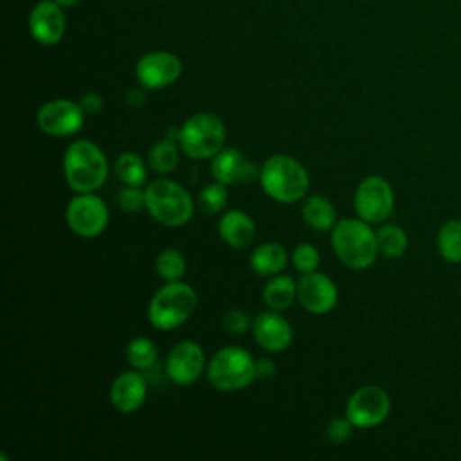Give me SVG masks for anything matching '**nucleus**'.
<instances>
[{"label": "nucleus", "instance_id": "obj_1", "mask_svg": "<svg viewBox=\"0 0 461 461\" xmlns=\"http://www.w3.org/2000/svg\"><path fill=\"white\" fill-rule=\"evenodd\" d=\"M108 158L92 140L72 142L63 153V176L74 193H95L108 178Z\"/></svg>", "mask_w": 461, "mask_h": 461}, {"label": "nucleus", "instance_id": "obj_2", "mask_svg": "<svg viewBox=\"0 0 461 461\" xmlns=\"http://www.w3.org/2000/svg\"><path fill=\"white\" fill-rule=\"evenodd\" d=\"M259 184L274 202L295 203L310 189L306 167L290 155H272L259 167Z\"/></svg>", "mask_w": 461, "mask_h": 461}, {"label": "nucleus", "instance_id": "obj_3", "mask_svg": "<svg viewBox=\"0 0 461 461\" xmlns=\"http://www.w3.org/2000/svg\"><path fill=\"white\" fill-rule=\"evenodd\" d=\"M371 223L362 218H344L331 229V247L339 261L353 270H364L376 261L378 243Z\"/></svg>", "mask_w": 461, "mask_h": 461}, {"label": "nucleus", "instance_id": "obj_4", "mask_svg": "<svg viewBox=\"0 0 461 461\" xmlns=\"http://www.w3.org/2000/svg\"><path fill=\"white\" fill-rule=\"evenodd\" d=\"M198 295L194 288L182 279L166 281L148 303V319L153 328L169 331L182 326L196 310Z\"/></svg>", "mask_w": 461, "mask_h": 461}, {"label": "nucleus", "instance_id": "obj_5", "mask_svg": "<svg viewBox=\"0 0 461 461\" xmlns=\"http://www.w3.org/2000/svg\"><path fill=\"white\" fill-rule=\"evenodd\" d=\"M146 211L166 227L185 225L194 212V202L189 191L176 180L157 178L146 185Z\"/></svg>", "mask_w": 461, "mask_h": 461}, {"label": "nucleus", "instance_id": "obj_6", "mask_svg": "<svg viewBox=\"0 0 461 461\" xmlns=\"http://www.w3.org/2000/svg\"><path fill=\"white\" fill-rule=\"evenodd\" d=\"M209 384L221 393H236L249 387L256 378V358L243 348L225 346L207 362Z\"/></svg>", "mask_w": 461, "mask_h": 461}, {"label": "nucleus", "instance_id": "obj_7", "mask_svg": "<svg viewBox=\"0 0 461 461\" xmlns=\"http://www.w3.org/2000/svg\"><path fill=\"white\" fill-rule=\"evenodd\" d=\"M225 139L227 130L223 121L216 113L198 112L178 126L176 142L189 158L202 160L212 158L218 151H221Z\"/></svg>", "mask_w": 461, "mask_h": 461}, {"label": "nucleus", "instance_id": "obj_8", "mask_svg": "<svg viewBox=\"0 0 461 461\" xmlns=\"http://www.w3.org/2000/svg\"><path fill=\"white\" fill-rule=\"evenodd\" d=\"M65 220L68 229L79 238L101 236L110 221L108 205L95 193H76L67 203Z\"/></svg>", "mask_w": 461, "mask_h": 461}, {"label": "nucleus", "instance_id": "obj_9", "mask_svg": "<svg viewBox=\"0 0 461 461\" xmlns=\"http://www.w3.org/2000/svg\"><path fill=\"white\" fill-rule=\"evenodd\" d=\"M355 212L367 223H382L387 220L394 207V193L391 184L382 176L364 178L353 196Z\"/></svg>", "mask_w": 461, "mask_h": 461}, {"label": "nucleus", "instance_id": "obj_10", "mask_svg": "<svg viewBox=\"0 0 461 461\" xmlns=\"http://www.w3.org/2000/svg\"><path fill=\"white\" fill-rule=\"evenodd\" d=\"M391 411L389 394L378 385L358 387L346 403V416L357 429H371L385 421Z\"/></svg>", "mask_w": 461, "mask_h": 461}, {"label": "nucleus", "instance_id": "obj_11", "mask_svg": "<svg viewBox=\"0 0 461 461\" xmlns=\"http://www.w3.org/2000/svg\"><path fill=\"white\" fill-rule=\"evenodd\" d=\"M85 112L70 99H50L36 112V126L50 137H70L83 128Z\"/></svg>", "mask_w": 461, "mask_h": 461}, {"label": "nucleus", "instance_id": "obj_12", "mask_svg": "<svg viewBox=\"0 0 461 461\" xmlns=\"http://www.w3.org/2000/svg\"><path fill=\"white\" fill-rule=\"evenodd\" d=\"M207 367L205 353L194 340H180L167 353L166 375L176 385L194 384Z\"/></svg>", "mask_w": 461, "mask_h": 461}, {"label": "nucleus", "instance_id": "obj_13", "mask_svg": "<svg viewBox=\"0 0 461 461\" xmlns=\"http://www.w3.org/2000/svg\"><path fill=\"white\" fill-rule=\"evenodd\" d=\"M297 301L299 304L315 315L331 312L339 303V290L331 277L321 272L303 274L297 281Z\"/></svg>", "mask_w": 461, "mask_h": 461}, {"label": "nucleus", "instance_id": "obj_14", "mask_svg": "<svg viewBox=\"0 0 461 461\" xmlns=\"http://www.w3.org/2000/svg\"><path fill=\"white\" fill-rule=\"evenodd\" d=\"M135 74L139 83L144 88H149V90L166 88L180 77L182 61L171 52L155 50V52L144 54L137 61Z\"/></svg>", "mask_w": 461, "mask_h": 461}, {"label": "nucleus", "instance_id": "obj_15", "mask_svg": "<svg viewBox=\"0 0 461 461\" xmlns=\"http://www.w3.org/2000/svg\"><path fill=\"white\" fill-rule=\"evenodd\" d=\"M211 175L225 185L259 180V167L236 148H223L211 158Z\"/></svg>", "mask_w": 461, "mask_h": 461}, {"label": "nucleus", "instance_id": "obj_16", "mask_svg": "<svg viewBox=\"0 0 461 461\" xmlns=\"http://www.w3.org/2000/svg\"><path fill=\"white\" fill-rule=\"evenodd\" d=\"M252 335L254 340L270 353L285 351L294 339L292 324L281 315V312L267 310L254 317L252 322Z\"/></svg>", "mask_w": 461, "mask_h": 461}, {"label": "nucleus", "instance_id": "obj_17", "mask_svg": "<svg viewBox=\"0 0 461 461\" xmlns=\"http://www.w3.org/2000/svg\"><path fill=\"white\" fill-rule=\"evenodd\" d=\"M29 29L32 38L41 45H54L63 38L65 16L58 2H38L29 16Z\"/></svg>", "mask_w": 461, "mask_h": 461}, {"label": "nucleus", "instance_id": "obj_18", "mask_svg": "<svg viewBox=\"0 0 461 461\" xmlns=\"http://www.w3.org/2000/svg\"><path fill=\"white\" fill-rule=\"evenodd\" d=\"M148 394L146 380L137 371H122L110 385V403L122 414L135 412L142 407Z\"/></svg>", "mask_w": 461, "mask_h": 461}, {"label": "nucleus", "instance_id": "obj_19", "mask_svg": "<svg viewBox=\"0 0 461 461\" xmlns=\"http://www.w3.org/2000/svg\"><path fill=\"white\" fill-rule=\"evenodd\" d=\"M218 234L225 245L232 249H247L256 238V223L245 211L230 209L220 216Z\"/></svg>", "mask_w": 461, "mask_h": 461}, {"label": "nucleus", "instance_id": "obj_20", "mask_svg": "<svg viewBox=\"0 0 461 461\" xmlns=\"http://www.w3.org/2000/svg\"><path fill=\"white\" fill-rule=\"evenodd\" d=\"M249 263L258 276L272 277L285 270L288 263V252L285 250L283 245L276 241H265L250 252Z\"/></svg>", "mask_w": 461, "mask_h": 461}, {"label": "nucleus", "instance_id": "obj_21", "mask_svg": "<svg viewBox=\"0 0 461 461\" xmlns=\"http://www.w3.org/2000/svg\"><path fill=\"white\" fill-rule=\"evenodd\" d=\"M301 212L306 225L319 232L331 230L337 223V211L333 203L322 194H312L304 198Z\"/></svg>", "mask_w": 461, "mask_h": 461}, {"label": "nucleus", "instance_id": "obj_22", "mask_svg": "<svg viewBox=\"0 0 461 461\" xmlns=\"http://www.w3.org/2000/svg\"><path fill=\"white\" fill-rule=\"evenodd\" d=\"M297 299V281L290 276H272L263 290V303L268 310H288Z\"/></svg>", "mask_w": 461, "mask_h": 461}, {"label": "nucleus", "instance_id": "obj_23", "mask_svg": "<svg viewBox=\"0 0 461 461\" xmlns=\"http://www.w3.org/2000/svg\"><path fill=\"white\" fill-rule=\"evenodd\" d=\"M113 171L117 180L122 185H135V187H142L146 178H148V169L146 164L142 160L140 155L133 153V151H124L115 158L113 164Z\"/></svg>", "mask_w": 461, "mask_h": 461}, {"label": "nucleus", "instance_id": "obj_24", "mask_svg": "<svg viewBox=\"0 0 461 461\" xmlns=\"http://www.w3.org/2000/svg\"><path fill=\"white\" fill-rule=\"evenodd\" d=\"M178 142H175L173 139H162L158 142H155L149 151H148V164L149 167L158 173V175H167L171 173L180 160V153L176 146Z\"/></svg>", "mask_w": 461, "mask_h": 461}, {"label": "nucleus", "instance_id": "obj_25", "mask_svg": "<svg viewBox=\"0 0 461 461\" xmlns=\"http://www.w3.org/2000/svg\"><path fill=\"white\" fill-rule=\"evenodd\" d=\"M378 252L385 258H400L407 249V234L396 223H385L376 230Z\"/></svg>", "mask_w": 461, "mask_h": 461}, {"label": "nucleus", "instance_id": "obj_26", "mask_svg": "<svg viewBox=\"0 0 461 461\" xmlns=\"http://www.w3.org/2000/svg\"><path fill=\"white\" fill-rule=\"evenodd\" d=\"M438 250L448 263H461V221H447L438 234Z\"/></svg>", "mask_w": 461, "mask_h": 461}, {"label": "nucleus", "instance_id": "obj_27", "mask_svg": "<svg viewBox=\"0 0 461 461\" xmlns=\"http://www.w3.org/2000/svg\"><path fill=\"white\" fill-rule=\"evenodd\" d=\"M157 346L148 337H135L126 346V360L135 369H149L157 364Z\"/></svg>", "mask_w": 461, "mask_h": 461}, {"label": "nucleus", "instance_id": "obj_28", "mask_svg": "<svg viewBox=\"0 0 461 461\" xmlns=\"http://www.w3.org/2000/svg\"><path fill=\"white\" fill-rule=\"evenodd\" d=\"M229 202V185L214 180L211 184H207L200 193H198V198H196V205L198 209L207 214V216H214V214H220L225 205Z\"/></svg>", "mask_w": 461, "mask_h": 461}, {"label": "nucleus", "instance_id": "obj_29", "mask_svg": "<svg viewBox=\"0 0 461 461\" xmlns=\"http://www.w3.org/2000/svg\"><path fill=\"white\" fill-rule=\"evenodd\" d=\"M155 268L160 279L164 281H178L184 277L187 270L185 258L176 249H164L158 252L155 259Z\"/></svg>", "mask_w": 461, "mask_h": 461}, {"label": "nucleus", "instance_id": "obj_30", "mask_svg": "<svg viewBox=\"0 0 461 461\" xmlns=\"http://www.w3.org/2000/svg\"><path fill=\"white\" fill-rule=\"evenodd\" d=\"M321 263V254L312 243H299L292 252V265L297 272H315Z\"/></svg>", "mask_w": 461, "mask_h": 461}, {"label": "nucleus", "instance_id": "obj_31", "mask_svg": "<svg viewBox=\"0 0 461 461\" xmlns=\"http://www.w3.org/2000/svg\"><path fill=\"white\" fill-rule=\"evenodd\" d=\"M117 205L121 211L135 214L146 209V193L140 187L135 185H124L117 194Z\"/></svg>", "mask_w": 461, "mask_h": 461}, {"label": "nucleus", "instance_id": "obj_32", "mask_svg": "<svg viewBox=\"0 0 461 461\" xmlns=\"http://www.w3.org/2000/svg\"><path fill=\"white\" fill-rule=\"evenodd\" d=\"M252 322H254V319L241 308H230L229 312H225L223 321H221L225 331L230 335H241V333L252 330Z\"/></svg>", "mask_w": 461, "mask_h": 461}, {"label": "nucleus", "instance_id": "obj_33", "mask_svg": "<svg viewBox=\"0 0 461 461\" xmlns=\"http://www.w3.org/2000/svg\"><path fill=\"white\" fill-rule=\"evenodd\" d=\"M353 421L348 416H335L326 427V434L333 443H344L353 434Z\"/></svg>", "mask_w": 461, "mask_h": 461}, {"label": "nucleus", "instance_id": "obj_34", "mask_svg": "<svg viewBox=\"0 0 461 461\" xmlns=\"http://www.w3.org/2000/svg\"><path fill=\"white\" fill-rule=\"evenodd\" d=\"M79 104H81L85 115H95V113H99L103 110L104 103H103V97L97 92H88V94H85L81 97Z\"/></svg>", "mask_w": 461, "mask_h": 461}, {"label": "nucleus", "instance_id": "obj_35", "mask_svg": "<svg viewBox=\"0 0 461 461\" xmlns=\"http://www.w3.org/2000/svg\"><path fill=\"white\" fill-rule=\"evenodd\" d=\"M256 375L258 378H272L276 375V364L270 358L256 360Z\"/></svg>", "mask_w": 461, "mask_h": 461}, {"label": "nucleus", "instance_id": "obj_36", "mask_svg": "<svg viewBox=\"0 0 461 461\" xmlns=\"http://www.w3.org/2000/svg\"><path fill=\"white\" fill-rule=\"evenodd\" d=\"M54 2H58L61 7H70V5H74V4H77L79 0H54Z\"/></svg>", "mask_w": 461, "mask_h": 461}]
</instances>
